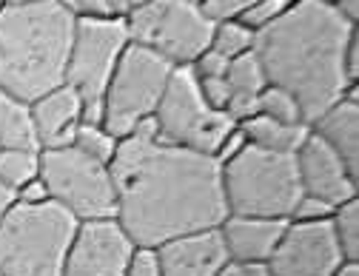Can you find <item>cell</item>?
Returning a JSON list of instances; mask_svg holds the SVG:
<instances>
[{
    "mask_svg": "<svg viewBox=\"0 0 359 276\" xmlns=\"http://www.w3.org/2000/svg\"><path fill=\"white\" fill-rule=\"evenodd\" d=\"M109 168L117 219L137 245L157 248L177 237L219 228L229 216L222 165L211 154L126 137Z\"/></svg>",
    "mask_w": 359,
    "mask_h": 276,
    "instance_id": "1",
    "label": "cell"
},
{
    "mask_svg": "<svg viewBox=\"0 0 359 276\" xmlns=\"http://www.w3.org/2000/svg\"><path fill=\"white\" fill-rule=\"evenodd\" d=\"M353 32L325 0H297L271 26L254 37V52L265 69V80L297 97L305 123L345 97V46Z\"/></svg>",
    "mask_w": 359,
    "mask_h": 276,
    "instance_id": "2",
    "label": "cell"
},
{
    "mask_svg": "<svg viewBox=\"0 0 359 276\" xmlns=\"http://www.w3.org/2000/svg\"><path fill=\"white\" fill-rule=\"evenodd\" d=\"M77 18L60 0L0 9V88L34 103L66 83Z\"/></svg>",
    "mask_w": 359,
    "mask_h": 276,
    "instance_id": "3",
    "label": "cell"
},
{
    "mask_svg": "<svg viewBox=\"0 0 359 276\" xmlns=\"http://www.w3.org/2000/svg\"><path fill=\"white\" fill-rule=\"evenodd\" d=\"M80 219L55 200L18 202L0 222V270L9 276H63Z\"/></svg>",
    "mask_w": 359,
    "mask_h": 276,
    "instance_id": "4",
    "label": "cell"
},
{
    "mask_svg": "<svg viewBox=\"0 0 359 276\" xmlns=\"http://www.w3.org/2000/svg\"><path fill=\"white\" fill-rule=\"evenodd\" d=\"M222 194L229 214L291 219L302 197L297 154L245 143L240 154L222 163Z\"/></svg>",
    "mask_w": 359,
    "mask_h": 276,
    "instance_id": "5",
    "label": "cell"
},
{
    "mask_svg": "<svg viewBox=\"0 0 359 276\" xmlns=\"http://www.w3.org/2000/svg\"><path fill=\"white\" fill-rule=\"evenodd\" d=\"M154 117L160 125V143L183 146L211 157L219 151L222 140L240 125L229 111H217L205 103L191 66L174 69Z\"/></svg>",
    "mask_w": 359,
    "mask_h": 276,
    "instance_id": "6",
    "label": "cell"
},
{
    "mask_svg": "<svg viewBox=\"0 0 359 276\" xmlns=\"http://www.w3.org/2000/svg\"><path fill=\"white\" fill-rule=\"evenodd\" d=\"M126 26L131 43L146 46L171 66H191L211 49L214 34V20L191 0H149L126 18Z\"/></svg>",
    "mask_w": 359,
    "mask_h": 276,
    "instance_id": "7",
    "label": "cell"
},
{
    "mask_svg": "<svg viewBox=\"0 0 359 276\" xmlns=\"http://www.w3.org/2000/svg\"><path fill=\"white\" fill-rule=\"evenodd\" d=\"M40 177L49 186V197L69 214H74L80 222L117 216V191L111 168L83 154L77 146L43 149Z\"/></svg>",
    "mask_w": 359,
    "mask_h": 276,
    "instance_id": "8",
    "label": "cell"
},
{
    "mask_svg": "<svg viewBox=\"0 0 359 276\" xmlns=\"http://www.w3.org/2000/svg\"><path fill=\"white\" fill-rule=\"evenodd\" d=\"M177 66L154 55L146 46L128 43L117 71L106 88V128L126 140L143 117H151L165 95V85Z\"/></svg>",
    "mask_w": 359,
    "mask_h": 276,
    "instance_id": "9",
    "label": "cell"
},
{
    "mask_svg": "<svg viewBox=\"0 0 359 276\" xmlns=\"http://www.w3.org/2000/svg\"><path fill=\"white\" fill-rule=\"evenodd\" d=\"M128 26L123 18H77L69 55L66 83L86 100H103L111 74L128 49Z\"/></svg>",
    "mask_w": 359,
    "mask_h": 276,
    "instance_id": "10",
    "label": "cell"
},
{
    "mask_svg": "<svg viewBox=\"0 0 359 276\" xmlns=\"http://www.w3.org/2000/svg\"><path fill=\"white\" fill-rule=\"evenodd\" d=\"M342 262L331 219H288L277 251L268 259L274 276H331Z\"/></svg>",
    "mask_w": 359,
    "mask_h": 276,
    "instance_id": "11",
    "label": "cell"
},
{
    "mask_svg": "<svg viewBox=\"0 0 359 276\" xmlns=\"http://www.w3.org/2000/svg\"><path fill=\"white\" fill-rule=\"evenodd\" d=\"M137 248L117 216L86 219L77 225L63 276H126L128 259Z\"/></svg>",
    "mask_w": 359,
    "mask_h": 276,
    "instance_id": "12",
    "label": "cell"
},
{
    "mask_svg": "<svg viewBox=\"0 0 359 276\" xmlns=\"http://www.w3.org/2000/svg\"><path fill=\"white\" fill-rule=\"evenodd\" d=\"M297 168L302 194L320 197L331 205H342L356 197V174L320 134H308V140L297 151Z\"/></svg>",
    "mask_w": 359,
    "mask_h": 276,
    "instance_id": "13",
    "label": "cell"
},
{
    "mask_svg": "<svg viewBox=\"0 0 359 276\" xmlns=\"http://www.w3.org/2000/svg\"><path fill=\"white\" fill-rule=\"evenodd\" d=\"M163 276H217L231 262L219 228L194 231L157 245Z\"/></svg>",
    "mask_w": 359,
    "mask_h": 276,
    "instance_id": "14",
    "label": "cell"
},
{
    "mask_svg": "<svg viewBox=\"0 0 359 276\" xmlns=\"http://www.w3.org/2000/svg\"><path fill=\"white\" fill-rule=\"evenodd\" d=\"M288 219H271V216H245V214H229L219 225L222 242L229 248L231 262L248 265V262H268L277 251Z\"/></svg>",
    "mask_w": 359,
    "mask_h": 276,
    "instance_id": "15",
    "label": "cell"
},
{
    "mask_svg": "<svg viewBox=\"0 0 359 276\" xmlns=\"http://www.w3.org/2000/svg\"><path fill=\"white\" fill-rule=\"evenodd\" d=\"M32 117H34V131H37L40 149L74 146V134H77L80 117H83V97L69 83H63L32 103Z\"/></svg>",
    "mask_w": 359,
    "mask_h": 276,
    "instance_id": "16",
    "label": "cell"
},
{
    "mask_svg": "<svg viewBox=\"0 0 359 276\" xmlns=\"http://www.w3.org/2000/svg\"><path fill=\"white\" fill-rule=\"evenodd\" d=\"M311 131L320 134L345 165L359 174V103L342 97L311 123Z\"/></svg>",
    "mask_w": 359,
    "mask_h": 276,
    "instance_id": "17",
    "label": "cell"
},
{
    "mask_svg": "<svg viewBox=\"0 0 359 276\" xmlns=\"http://www.w3.org/2000/svg\"><path fill=\"white\" fill-rule=\"evenodd\" d=\"M240 131L251 146L268 149V151H283V154H297L302 143L308 140L311 125L308 123H280L265 114H254L240 123Z\"/></svg>",
    "mask_w": 359,
    "mask_h": 276,
    "instance_id": "18",
    "label": "cell"
},
{
    "mask_svg": "<svg viewBox=\"0 0 359 276\" xmlns=\"http://www.w3.org/2000/svg\"><path fill=\"white\" fill-rule=\"evenodd\" d=\"M0 149H40L37 131H34V117H32V103L9 95L0 88Z\"/></svg>",
    "mask_w": 359,
    "mask_h": 276,
    "instance_id": "19",
    "label": "cell"
},
{
    "mask_svg": "<svg viewBox=\"0 0 359 276\" xmlns=\"http://www.w3.org/2000/svg\"><path fill=\"white\" fill-rule=\"evenodd\" d=\"M40 177V151L34 149H0V179L15 191Z\"/></svg>",
    "mask_w": 359,
    "mask_h": 276,
    "instance_id": "20",
    "label": "cell"
},
{
    "mask_svg": "<svg viewBox=\"0 0 359 276\" xmlns=\"http://www.w3.org/2000/svg\"><path fill=\"white\" fill-rule=\"evenodd\" d=\"M254 37H257V32L248 29L243 20H219V23H214L211 49L219 52L222 57L234 60L254 49Z\"/></svg>",
    "mask_w": 359,
    "mask_h": 276,
    "instance_id": "21",
    "label": "cell"
},
{
    "mask_svg": "<svg viewBox=\"0 0 359 276\" xmlns=\"http://www.w3.org/2000/svg\"><path fill=\"white\" fill-rule=\"evenodd\" d=\"M226 80L231 85V91H240V95H259V91L268 85L265 80V69L257 57V52H245L240 57H234L229 63V71H226Z\"/></svg>",
    "mask_w": 359,
    "mask_h": 276,
    "instance_id": "22",
    "label": "cell"
},
{
    "mask_svg": "<svg viewBox=\"0 0 359 276\" xmlns=\"http://www.w3.org/2000/svg\"><path fill=\"white\" fill-rule=\"evenodd\" d=\"M331 222H334V234L342 248V256L351 262H359V202L356 197L337 205Z\"/></svg>",
    "mask_w": 359,
    "mask_h": 276,
    "instance_id": "23",
    "label": "cell"
},
{
    "mask_svg": "<svg viewBox=\"0 0 359 276\" xmlns=\"http://www.w3.org/2000/svg\"><path fill=\"white\" fill-rule=\"evenodd\" d=\"M74 146L88 154V157H95L106 165H111L117 149H120V137H114L106 125H88V123H80L77 134H74Z\"/></svg>",
    "mask_w": 359,
    "mask_h": 276,
    "instance_id": "24",
    "label": "cell"
},
{
    "mask_svg": "<svg viewBox=\"0 0 359 276\" xmlns=\"http://www.w3.org/2000/svg\"><path fill=\"white\" fill-rule=\"evenodd\" d=\"M259 114L280 120V123H305L297 97L291 95V91H285L280 85H271V83L259 91Z\"/></svg>",
    "mask_w": 359,
    "mask_h": 276,
    "instance_id": "25",
    "label": "cell"
},
{
    "mask_svg": "<svg viewBox=\"0 0 359 276\" xmlns=\"http://www.w3.org/2000/svg\"><path fill=\"white\" fill-rule=\"evenodd\" d=\"M294 4H297V0H259V4L251 6L240 20H243L248 29L259 32V29H265V26H271L274 20H280Z\"/></svg>",
    "mask_w": 359,
    "mask_h": 276,
    "instance_id": "26",
    "label": "cell"
},
{
    "mask_svg": "<svg viewBox=\"0 0 359 276\" xmlns=\"http://www.w3.org/2000/svg\"><path fill=\"white\" fill-rule=\"evenodd\" d=\"M259 0H205L203 4V12L219 23V20H240L251 6H257Z\"/></svg>",
    "mask_w": 359,
    "mask_h": 276,
    "instance_id": "27",
    "label": "cell"
},
{
    "mask_svg": "<svg viewBox=\"0 0 359 276\" xmlns=\"http://www.w3.org/2000/svg\"><path fill=\"white\" fill-rule=\"evenodd\" d=\"M126 276H163L157 248H146V245L134 248V254L128 259V268H126Z\"/></svg>",
    "mask_w": 359,
    "mask_h": 276,
    "instance_id": "28",
    "label": "cell"
},
{
    "mask_svg": "<svg viewBox=\"0 0 359 276\" xmlns=\"http://www.w3.org/2000/svg\"><path fill=\"white\" fill-rule=\"evenodd\" d=\"M200 80V91H203V97L211 109L217 111H226L229 100H231V85L226 77H197Z\"/></svg>",
    "mask_w": 359,
    "mask_h": 276,
    "instance_id": "29",
    "label": "cell"
},
{
    "mask_svg": "<svg viewBox=\"0 0 359 276\" xmlns=\"http://www.w3.org/2000/svg\"><path fill=\"white\" fill-rule=\"evenodd\" d=\"M334 211H337V205H331V202H325L320 197L302 194L297 208H294V214H291V219H305V222H311V219H331Z\"/></svg>",
    "mask_w": 359,
    "mask_h": 276,
    "instance_id": "30",
    "label": "cell"
},
{
    "mask_svg": "<svg viewBox=\"0 0 359 276\" xmlns=\"http://www.w3.org/2000/svg\"><path fill=\"white\" fill-rule=\"evenodd\" d=\"M229 63H231V60H229V57H222L219 52L205 49V52L191 63V69H194L197 77H226Z\"/></svg>",
    "mask_w": 359,
    "mask_h": 276,
    "instance_id": "31",
    "label": "cell"
},
{
    "mask_svg": "<svg viewBox=\"0 0 359 276\" xmlns=\"http://www.w3.org/2000/svg\"><path fill=\"white\" fill-rule=\"evenodd\" d=\"M74 18H109V0H60Z\"/></svg>",
    "mask_w": 359,
    "mask_h": 276,
    "instance_id": "32",
    "label": "cell"
},
{
    "mask_svg": "<svg viewBox=\"0 0 359 276\" xmlns=\"http://www.w3.org/2000/svg\"><path fill=\"white\" fill-rule=\"evenodd\" d=\"M49 186L43 182V177L26 182L23 188H18V202H26V205H37V202H49Z\"/></svg>",
    "mask_w": 359,
    "mask_h": 276,
    "instance_id": "33",
    "label": "cell"
},
{
    "mask_svg": "<svg viewBox=\"0 0 359 276\" xmlns=\"http://www.w3.org/2000/svg\"><path fill=\"white\" fill-rule=\"evenodd\" d=\"M245 143H248V140H245V134H243V131H240V125H237V128L226 137V140H222L219 151L214 154V157H217V163H219V165H222V163H229L234 154H240V151L245 149Z\"/></svg>",
    "mask_w": 359,
    "mask_h": 276,
    "instance_id": "34",
    "label": "cell"
},
{
    "mask_svg": "<svg viewBox=\"0 0 359 276\" xmlns=\"http://www.w3.org/2000/svg\"><path fill=\"white\" fill-rule=\"evenodd\" d=\"M345 74L351 83H356V77H359V32H356V26L345 46Z\"/></svg>",
    "mask_w": 359,
    "mask_h": 276,
    "instance_id": "35",
    "label": "cell"
},
{
    "mask_svg": "<svg viewBox=\"0 0 359 276\" xmlns=\"http://www.w3.org/2000/svg\"><path fill=\"white\" fill-rule=\"evenodd\" d=\"M18 205V191L12 186H6L4 179H0V222L6 219V214Z\"/></svg>",
    "mask_w": 359,
    "mask_h": 276,
    "instance_id": "36",
    "label": "cell"
},
{
    "mask_svg": "<svg viewBox=\"0 0 359 276\" xmlns=\"http://www.w3.org/2000/svg\"><path fill=\"white\" fill-rule=\"evenodd\" d=\"M348 23H353L356 26V20H359V0H334L331 4Z\"/></svg>",
    "mask_w": 359,
    "mask_h": 276,
    "instance_id": "37",
    "label": "cell"
},
{
    "mask_svg": "<svg viewBox=\"0 0 359 276\" xmlns=\"http://www.w3.org/2000/svg\"><path fill=\"white\" fill-rule=\"evenodd\" d=\"M131 15V0H109V18H128Z\"/></svg>",
    "mask_w": 359,
    "mask_h": 276,
    "instance_id": "38",
    "label": "cell"
},
{
    "mask_svg": "<svg viewBox=\"0 0 359 276\" xmlns=\"http://www.w3.org/2000/svg\"><path fill=\"white\" fill-rule=\"evenodd\" d=\"M243 268H245L248 276H274V270H271V265H268V262H248Z\"/></svg>",
    "mask_w": 359,
    "mask_h": 276,
    "instance_id": "39",
    "label": "cell"
},
{
    "mask_svg": "<svg viewBox=\"0 0 359 276\" xmlns=\"http://www.w3.org/2000/svg\"><path fill=\"white\" fill-rule=\"evenodd\" d=\"M331 276H359V262H351V259H345Z\"/></svg>",
    "mask_w": 359,
    "mask_h": 276,
    "instance_id": "40",
    "label": "cell"
},
{
    "mask_svg": "<svg viewBox=\"0 0 359 276\" xmlns=\"http://www.w3.org/2000/svg\"><path fill=\"white\" fill-rule=\"evenodd\" d=\"M217 276H248V273H245V268H243V265H237V262H229V265L222 268Z\"/></svg>",
    "mask_w": 359,
    "mask_h": 276,
    "instance_id": "41",
    "label": "cell"
},
{
    "mask_svg": "<svg viewBox=\"0 0 359 276\" xmlns=\"http://www.w3.org/2000/svg\"><path fill=\"white\" fill-rule=\"evenodd\" d=\"M143 4H149V0H131V12L137 9V6H143Z\"/></svg>",
    "mask_w": 359,
    "mask_h": 276,
    "instance_id": "42",
    "label": "cell"
},
{
    "mask_svg": "<svg viewBox=\"0 0 359 276\" xmlns=\"http://www.w3.org/2000/svg\"><path fill=\"white\" fill-rule=\"evenodd\" d=\"M6 4H34V0H6Z\"/></svg>",
    "mask_w": 359,
    "mask_h": 276,
    "instance_id": "43",
    "label": "cell"
},
{
    "mask_svg": "<svg viewBox=\"0 0 359 276\" xmlns=\"http://www.w3.org/2000/svg\"><path fill=\"white\" fill-rule=\"evenodd\" d=\"M191 4H197V6H203V4H205V0H191Z\"/></svg>",
    "mask_w": 359,
    "mask_h": 276,
    "instance_id": "44",
    "label": "cell"
},
{
    "mask_svg": "<svg viewBox=\"0 0 359 276\" xmlns=\"http://www.w3.org/2000/svg\"><path fill=\"white\" fill-rule=\"evenodd\" d=\"M4 6H6V0H0V9H4Z\"/></svg>",
    "mask_w": 359,
    "mask_h": 276,
    "instance_id": "45",
    "label": "cell"
},
{
    "mask_svg": "<svg viewBox=\"0 0 359 276\" xmlns=\"http://www.w3.org/2000/svg\"><path fill=\"white\" fill-rule=\"evenodd\" d=\"M0 276H9V273H4V270H0Z\"/></svg>",
    "mask_w": 359,
    "mask_h": 276,
    "instance_id": "46",
    "label": "cell"
},
{
    "mask_svg": "<svg viewBox=\"0 0 359 276\" xmlns=\"http://www.w3.org/2000/svg\"><path fill=\"white\" fill-rule=\"evenodd\" d=\"M325 4H334V0H325Z\"/></svg>",
    "mask_w": 359,
    "mask_h": 276,
    "instance_id": "47",
    "label": "cell"
}]
</instances>
